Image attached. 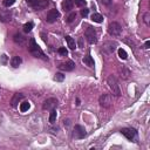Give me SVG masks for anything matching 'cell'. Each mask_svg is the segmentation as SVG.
Here are the masks:
<instances>
[{"mask_svg": "<svg viewBox=\"0 0 150 150\" xmlns=\"http://www.w3.org/2000/svg\"><path fill=\"white\" fill-rule=\"evenodd\" d=\"M14 3H16V0H4V1H3V4H4L5 7H9V6H12Z\"/></svg>", "mask_w": 150, "mask_h": 150, "instance_id": "f1b7e54d", "label": "cell"}, {"mask_svg": "<svg viewBox=\"0 0 150 150\" xmlns=\"http://www.w3.org/2000/svg\"><path fill=\"white\" fill-rule=\"evenodd\" d=\"M118 56H120V59H122V60H126V59L128 57V54H127V52H126L124 49L120 48V49H118Z\"/></svg>", "mask_w": 150, "mask_h": 150, "instance_id": "484cf974", "label": "cell"}, {"mask_svg": "<svg viewBox=\"0 0 150 150\" xmlns=\"http://www.w3.org/2000/svg\"><path fill=\"white\" fill-rule=\"evenodd\" d=\"M84 35H86V39H87V41L89 43L94 45V43L97 42V35H96V32H95V29L93 27H87Z\"/></svg>", "mask_w": 150, "mask_h": 150, "instance_id": "52a82bcc", "label": "cell"}, {"mask_svg": "<svg viewBox=\"0 0 150 150\" xmlns=\"http://www.w3.org/2000/svg\"><path fill=\"white\" fill-rule=\"evenodd\" d=\"M120 131H121V134L123 135V136H126L128 140H132L135 137V135H136L135 129H131V128H122Z\"/></svg>", "mask_w": 150, "mask_h": 150, "instance_id": "7c38bea8", "label": "cell"}, {"mask_svg": "<svg viewBox=\"0 0 150 150\" xmlns=\"http://www.w3.org/2000/svg\"><path fill=\"white\" fill-rule=\"evenodd\" d=\"M12 20V11L9 9H3L0 11V21L3 22H9Z\"/></svg>", "mask_w": 150, "mask_h": 150, "instance_id": "8fae6325", "label": "cell"}, {"mask_svg": "<svg viewBox=\"0 0 150 150\" xmlns=\"http://www.w3.org/2000/svg\"><path fill=\"white\" fill-rule=\"evenodd\" d=\"M76 106H80V100L76 99Z\"/></svg>", "mask_w": 150, "mask_h": 150, "instance_id": "74e56055", "label": "cell"}, {"mask_svg": "<svg viewBox=\"0 0 150 150\" xmlns=\"http://www.w3.org/2000/svg\"><path fill=\"white\" fill-rule=\"evenodd\" d=\"M56 120V110L55 109H52L51 110V114H49V122L51 123H54Z\"/></svg>", "mask_w": 150, "mask_h": 150, "instance_id": "603a6c76", "label": "cell"}, {"mask_svg": "<svg viewBox=\"0 0 150 150\" xmlns=\"http://www.w3.org/2000/svg\"><path fill=\"white\" fill-rule=\"evenodd\" d=\"M117 47V45L115 41H106L103 45H102V47H101V51L104 53V54H107V55H110L114 53V51L116 49Z\"/></svg>", "mask_w": 150, "mask_h": 150, "instance_id": "5b68a950", "label": "cell"}, {"mask_svg": "<svg viewBox=\"0 0 150 150\" xmlns=\"http://www.w3.org/2000/svg\"><path fill=\"white\" fill-rule=\"evenodd\" d=\"M6 61V55H3V64H5Z\"/></svg>", "mask_w": 150, "mask_h": 150, "instance_id": "8d00e7d4", "label": "cell"}, {"mask_svg": "<svg viewBox=\"0 0 150 150\" xmlns=\"http://www.w3.org/2000/svg\"><path fill=\"white\" fill-rule=\"evenodd\" d=\"M107 83L110 88V91L113 93V95L115 96H121V88H120V84H118V81L116 80V78L114 75H109L108 79H107Z\"/></svg>", "mask_w": 150, "mask_h": 150, "instance_id": "7a4b0ae2", "label": "cell"}, {"mask_svg": "<svg viewBox=\"0 0 150 150\" xmlns=\"http://www.w3.org/2000/svg\"><path fill=\"white\" fill-rule=\"evenodd\" d=\"M13 41L16 42L17 45H19V46H25V45H26V38H25L21 33L14 34V36H13Z\"/></svg>", "mask_w": 150, "mask_h": 150, "instance_id": "9a60e30c", "label": "cell"}, {"mask_svg": "<svg viewBox=\"0 0 150 150\" xmlns=\"http://www.w3.org/2000/svg\"><path fill=\"white\" fill-rule=\"evenodd\" d=\"M143 20H144V24H145L147 26H150V13H149V12H147V13L144 14Z\"/></svg>", "mask_w": 150, "mask_h": 150, "instance_id": "83f0119b", "label": "cell"}, {"mask_svg": "<svg viewBox=\"0 0 150 150\" xmlns=\"http://www.w3.org/2000/svg\"><path fill=\"white\" fill-rule=\"evenodd\" d=\"M66 41H67V43H68V47H69L72 51H74L75 47H76V43H75V40H74L72 36L67 35V36H66Z\"/></svg>", "mask_w": 150, "mask_h": 150, "instance_id": "ffe728a7", "label": "cell"}, {"mask_svg": "<svg viewBox=\"0 0 150 150\" xmlns=\"http://www.w3.org/2000/svg\"><path fill=\"white\" fill-rule=\"evenodd\" d=\"M82 62H83L86 66H88V67H94V60H93V57H92L91 55H86V56L82 59Z\"/></svg>", "mask_w": 150, "mask_h": 150, "instance_id": "d6986e66", "label": "cell"}, {"mask_svg": "<svg viewBox=\"0 0 150 150\" xmlns=\"http://www.w3.org/2000/svg\"><path fill=\"white\" fill-rule=\"evenodd\" d=\"M29 107H31V104H29V102L25 101V102H22V103L20 104V110H21L22 113H25V111H27V110L29 109Z\"/></svg>", "mask_w": 150, "mask_h": 150, "instance_id": "7402d4cb", "label": "cell"}, {"mask_svg": "<svg viewBox=\"0 0 150 150\" xmlns=\"http://www.w3.org/2000/svg\"><path fill=\"white\" fill-rule=\"evenodd\" d=\"M60 17V13H59V11L57 9H55V8H53V9H51L48 13H47V17H46V21L47 22H55L56 20H57V18Z\"/></svg>", "mask_w": 150, "mask_h": 150, "instance_id": "30bf717a", "label": "cell"}, {"mask_svg": "<svg viewBox=\"0 0 150 150\" xmlns=\"http://www.w3.org/2000/svg\"><path fill=\"white\" fill-rule=\"evenodd\" d=\"M59 68L61 70H66V72H72L74 68H75V62L72 61V60H69V61L65 62V64H61L59 66Z\"/></svg>", "mask_w": 150, "mask_h": 150, "instance_id": "5bb4252c", "label": "cell"}, {"mask_svg": "<svg viewBox=\"0 0 150 150\" xmlns=\"http://www.w3.org/2000/svg\"><path fill=\"white\" fill-rule=\"evenodd\" d=\"M73 6H74V0H65V1L62 3L61 7L65 12H69L73 9Z\"/></svg>", "mask_w": 150, "mask_h": 150, "instance_id": "e0dca14e", "label": "cell"}, {"mask_svg": "<svg viewBox=\"0 0 150 150\" xmlns=\"http://www.w3.org/2000/svg\"><path fill=\"white\" fill-rule=\"evenodd\" d=\"M54 80L55 81H64L65 80V75L62 73H56L55 76H54Z\"/></svg>", "mask_w": 150, "mask_h": 150, "instance_id": "4316f807", "label": "cell"}, {"mask_svg": "<svg viewBox=\"0 0 150 150\" xmlns=\"http://www.w3.org/2000/svg\"><path fill=\"white\" fill-rule=\"evenodd\" d=\"M121 32H122V27H121V25H120L118 22L113 21V22L109 24V26H108V33L110 35L118 36L120 34H121Z\"/></svg>", "mask_w": 150, "mask_h": 150, "instance_id": "8992f818", "label": "cell"}, {"mask_svg": "<svg viewBox=\"0 0 150 150\" xmlns=\"http://www.w3.org/2000/svg\"><path fill=\"white\" fill-rule=\"evenodd\" d=\"M28 49H29V52H31V54H32L34 57L41 59V60H43V61H47V60H48V57L46 56V54L42 52V49L39 47V45L36 43V41H35L34 38H32L31 40H29Z\"/></svg>", "mask_w": 150, "mask_h": 150, "instance_id": "6da1fadb", "label": "cell"}, {"mask_svg": "<svg viewBox=\"0 0 150 150\" xmlns=\"http://www.w3.org/2000/svg\"><path fill=\"white\" fill-rule=\"evenodd\" d=\"M75 19H76V13H75V12H73V13H70L69 16L66 18V21H67L68 24H70V22H73Z\"/></svg>", "mask_w": 150, "mask_h": 150, "instance_id": "d4e9b609", "label": "cell"}, {"mask_svg": "<svg viewBox=\"0 0 150 150\" xmlns=\"http://www.w3.org/2000/svg\"><path fill=\"white\" fill-rule=\"evenodd\" d=\"M75 4L78 7H84L86 6V0H75Z\"/></svg>", "mask_w": 150, "mask_h": 150, "instance_id": "f546056e", "label": "cell"}, {"mask_svg": "<svg viewBox=\"0 0 150 150\" xmlns=\"http://www.w3.org/2000/svg\"><path fill=\"white\" fill-rule=\"evenodd\" d=\"M88 13H89V9H88V8L84 7L83 9H81V16H82L83 18H86V17L88 16Z\"/></svg>", "mask_w": 150, "mask_h": 150, "instance_id": "1f68e13d", "label": "cell"}, {"mask_svg": "<svg viewBox=\"0 0 150 150\" xmlns=\"http://www.w3.org/2000/svg\"><path fill=\"white\" fill-rule=\"evenodd\" d=\"M21 62H22V60H21L20 56H13L12 60H11V65H12V67H14V68H18V67L21 65Z\"/></svg>", "mask_w": 150, "mask_h": 150, "instance_id": "ac0fdd59", "label": "cell"}, {"mask_svg": "<svg viewBox=\"0 0 150 150\" xmlns=\"http://www.w3.org/2000/svg\"><path fill=\"white\" fill-rule=\"evenodd\" d=\"M59 54H60V55L66 56V55L68 54V51H67L65 47H60V48H59Z\"/></svg>", "mask_w": 150, "mask_h": 150, "instance_id": "4dcf8cb0", "label": "cell"}, {"mask_svg": "<svg viewBox=\"0 0 150 150\" xmlns=\"http://www.w3.org/2000/svg\"><path fill=\"white\" fill-rule=\"evenodd\" d=\"M28 6L33 7L35 11H41L48 5V0H26Z\"/></svg>", "mask_w": 150, "mask_h": 150, "instance_id": "3957f363", "label": "cell"}, {"mask_svg": "<svg viewBox=\"0 0 150 150\" xmlns=\"http://www.w3.org/2000/svg\"><path fill=\"white\" fill-rule=\"evenodd\" d=\"M79 47H80V48H83V47H84V45H83V39H82V38L79 39Z\"/></svg>", "mask_w": 150, "mask_h": 150, "instance_id": "836d02e7", "label": "cell"}, {"mask_svg": "<svg viewBox=\"0 0 150 150\" xmlns=\"http://www.w3.org/2000/svg\"><path fill=\"white\" fill-rule=\"evenodd\" d=\"M99 103H100V106L103 107V108H109L111 107V104H113V95L111 94H102L99 99Z\"/></svg>", "mask_w": 150, "mask_h": 150, "instance_id": "277c9868", "label": "cell"}, {"mask_svg": "<svg viewBox=\"0 0 150 150\" xmlns=\"http://www.w3.org/2000/svg\"><path fill=\"white\" fill-rule=\"evenodd\" d=\"M100 1H101V4L106 5V6H108V5H110V4H111L113 0H100Z\"/></svg>", "mask_w": 150, "mask_h": 150, "instance_id": "d6a6232c", "label": "cell"}, {"mask_svg": "<svg viewBox=\"0 0 150 150\" xmlns=\"http://www.w3.org/2000/svg\"><path fill=\"white\" fill-rule=\"evenodd\" d=\"M118 73H120V76H121L123 80H128L131 75V72L129 68H127L126 66H122L118 68Z\"/></svg>", "mask_w": 150, "mask_h": 150, "instance_id": "4fadbf2b", "label": "cell"}, {"mask_svg": "<svg viewBox=\"0 0 150 150\" xmlns=\"http://www.w3.org/2000/svg\"><path fill=\"white\" fill-rule=\"evenodd\" d=\"M92 20H93L94 22L101 24V22L103 21V17L101 16V14H99V13H94L93 16H92Z\"/></svg>", "mask_w": 150, "mask_h": 150, "instance_id": "44dd1931", "label": "cell"}, {"mask_svg": "<svg viewBox=\"0 0 150 150\" xmlns=\"http://www.w3.org/2000/svg\"><path fill=\"white\" fill-rule=\"evenodd\" d=\"M41 38H42V40L45 42H47V36H46V34H45V33H41Z\"/></svg>", "mask_w": 150, "mask_h": 150, "instance_id": "e575fe53", "label": "cell"}, {"mask_svg": "<svg viewBox=\"0 0 150 150\" xmlns=\"http://www.w3.org/2000/svg\"><path fill=\"white\" fill-rule=\"evenodd\" d=\"M56 106H57V100L54 99V97H51V99H47L43 102L42 108L45 110H52V109H55Z\"/></svg>", "mask_w": 150, "mask_h": 150, "instance_id": "9c48e42d", "label": "cell"}, {"mask_svg": "<svg viewBox=\"0 0 150 150\" xmlns=\"http://www.w3.org/2000/svg\"><path fill=\"white\" fill-rule=\"evenodd\" d=\"M24 99V94L21 93H16L13 95L12 100H11V104H12V107H17L18 106V103Z\"/></svg>", "mask_w": 150, "mask_h": 150, "instance_id": "2e32d148", "label": "cell"}, {"mask_svg": "<svg viewBox=\"0 0 150 150\" xmlns=\"http://www.w3.org/2000/svg\"><path fill=\"white\" fill-rule=\"evenodd\" d=\"M87 136V131L82 126H75L73 130V137L76 140H81Z\"/></svg>", "mask_w": 150, "mask_h": 150, "instance_id": "ba28073f", "label": "cell"}, {"mask_svg": "<svg viewBox=\"0 0 150 150\" xmlns=\"http://www.w3.org/2000/svg\"><path fill=\"white\" fill-rule=\"evenodd\" d=\"M32 28H33V22H27L24 25V32H26V33L31 32Z\"/></svg>", "mask_w": 150, "mask_h": 150, "instance_id": "cb8c5ba5", "label": "cell"}, {"mask_svg": "<svg viewBox=\"0 0 150 150\" xmlns=\"http://www.w3.org/2000/svg\"><path fill=\"white\" fill-rule=\"evenodd\" d=\"M149 46H150V41L148 40V41H145V43H144V48H145V49H148V48H149Z\"/></svg>", "mask_w": 150, "mask_h": 150, "instance_id": "d590c367", "label": "cell"}]
</instances>
